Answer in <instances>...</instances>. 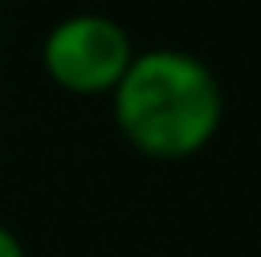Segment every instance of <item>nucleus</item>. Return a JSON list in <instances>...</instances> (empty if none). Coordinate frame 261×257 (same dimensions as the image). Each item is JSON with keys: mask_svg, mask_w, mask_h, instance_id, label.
Segmentation results:
<instances>
[{"mask_svg": "<svg viewBox=\"0 0 261 257\" xmlns=\"http://www.w3.org/2000/svg\"><path fill=\"white\" fill-rule=\"evenodd\" d=\"M137 57L129 31L98 12H76L49 26L42 42V68L61 91L110 95Z\"/></svg>", "mask_w": 261, "mask_h": 257, "instance_id": "2", "label": "nucleus"}, {"mask_svg": "<svg viewBox=\"0 0 261 257\" xmlns=\"http://www.w3.org/2000/svg\"><path fill=\"white\" fill-rule=\"evenodd\" d=\"M114 125L133 152L182 163L201 155L223 125V87L186 49H144L110 91Z\"/></svg>", "mask_w": 261, "mask_h": 257, "instance_id": "1", "label": "nucleus"}, {"mask_svg": "<svg viewBox=\"0 0 261 257\" xmlns=\"http://www.w3.org/2000/svg\"><path fill=\"white\" fill-rule=\"evenodd\" d=\"M0 257H27L23 242H19V235H15V231H8L4 223H0Z\"/></svg>", "mask_w": 261, "mask_h": 257, "instance_id": "3", "label": "nucleus"}]
</instances>
